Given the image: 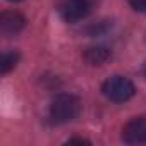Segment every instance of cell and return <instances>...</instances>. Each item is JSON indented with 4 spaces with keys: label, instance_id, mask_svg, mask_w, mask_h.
<instances>
[{
    "label": "cell",
    "instance_id": "10",
    "mask_svg": "<svg viewBox=\"0 0 146 146\" xmlns=\"http://www.w3.org/2000/svg\"><path fill=\"white\" fill-rule=\"evenodd\" d=\"M9 2H23V0H9Z\"/></svg>",
    "mask_w": 146,
    "mask_h": 146
},
{
    "label": "cell",
    "instance_id": "8",
    "mask_svg": "<svg viewBox=\"0 0 146 146\" xmlns=\"http://www.w3.org/2000/svg\"><path fill=\"white\" fill-rule=\"evenodd\" d=\"M129 4H131V7L134 11L146 14V0H129Z\"/></svg>",
    "mask_w": 146,
    "mask_h": 146
},
{
    "label": "cell",
    "instance_id": "1",
    "mask_svg": "<svg viewBox=\"0 0 146 146\" xmlns=\"http://www.w3.org/2000/svg\"><path fill=\"white\" fill-rule=\"evenodd\" d=\"M81 112V102L70 93L57 95L50 103V119L53 124H65L74 120Z\"/></svg>",
    "mask_w": 146,
    "mask_h": 146
},
{
    "label": "cell",
    "instance_id": "4",
    "mask_svg": "<svg viewBox=\"0 0 146 146\" xmlns=\"http://www.w3.org/2000/svg\"><path fill=\"white\" fill-rule=\"evenodd\" d=\"M122 141L127 144L146 143V117L131 119L122 129Z\"/></svg>",
    "mask_w": 146,
    "mask_h": 146
},
{
    "label": "cell",
    "instance_id": "9",
    "mask_svg": "<svg viewBox=\"0 0 146 146\" xmlns=\"http://www.w3.org/2000/svg\"><path fill=\"white\" fill-rule=\"evenodd\" d=\"M69 143H79V144H84V143H90V141H86V139H81V137H78V139H69Z\"/></svg>",
    "mask_w": 146,
    "mask_h": 146
},
{
    "label": "cell",
    "instance_id": "2",
    "mask_svg": "<svg viewBox=\"0 0 146 146\" xmlns=\"http://www.w3.org/2000/svg\"><path fill=\"white\" fill-rule=\"evenodd\" d=\"M102 93H103L105 98H108L110 102L122 103V102H127L129 98L134 96L136 88H134V84H132L131 79H127V78H124V76H112V78H108V79L103 83Z\"/></svg>",
    "mask_w": 146,
    "mask_h": 146
},
{
    "label": "cell",
    "instance_id": "5",
    "mask_svg": "<svg viewBox=\"0 0 146 146\" xmlns=\"http://www.w3.org/2000/svg\"><path fill=\"white\" fill-rule=\"evenodd\" d=\"M26 26V19L19 14V12H2L0 16V33L4 36H14L17 33H21Z\"/></svg>",
    "mask_w": 146,
    "mask_h": 146
},
{
    "label": "cell",
    "instance_id": "7",
    "mask_svg": "<svg viewBox=\"0 0 146 146\" xmlns=\"http://www.w3.org/2000/svg\"><path fill=\"white\" fill-rule=\"evenodd\" d=\"M19 60V53L17 52H5L2 55V64H0V70H2V74H7L9 70H12L16 67Z\"/></svg>",
    "mask_w": 146,
    "mask_h": 146
},
{
    "label": "cell",
    "instance_id": "6",
    "mask_svg": "<svg viewBox=\"0 0 146 146\" xmlns=\"http://www.w3.org/2000/svg\"><path fill=\"white\" fill-rule=\"evenodd\" d=\"M112 57L110 50L105 48V46H91L84 52V60L90 64V65H102L105 64L108 58Z\"/></svg>",
    "mask_w": 146,
    "mask_h": 146
},
{
    "label": "cell",
    "instance_id": "3",
    "mask_svg": "<svg viewBox=\"0 0 146 146\" xmlns=\"http://www.w3.org/2000/svg\"><path fill=\"white\" fill-rule=\"evenodd\" d=\"M91 7L93 0H62L58 12L65 23H78L91 12Z\"/></svg>",
    "mask_w": 146,
    "mask_h": 146
}]
</instances>
